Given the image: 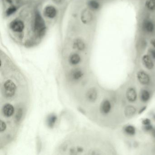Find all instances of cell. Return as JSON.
<instances>
[{
    "instance_id": "1",
    "label": "cell",
    "mask_w": 155,
    "mask_h": 155,
    "mask_svg": "<svg viewBox=\"0 0 155 155\" xmlns=\"http://www.w3.org/2000/svg\"><path fill=\"white\" fill-rule=\"evenodd\" d=\"M34 30L39 35H42L44 33L46 27L43 18L39 13L36 15L34 21Z\"/></svg>"
},
{
    "instance_id": "2",
    "label": "cell",
    "mask_w": 155,
    "mask_h": 155,
    "mask_svg": "<svg viewBox=\"0 0 155 155\" xmlns=\"http://www.w3.org/2000/svg\"><path fill=\"white\" fill-rule=\"evenodd\" d=\"M5 94L8 97H12L14 95L16 90V86L11 80H8L4 84Z\"/></svg>"
},
{
    "instance_id": "3",
    "label": "cell",
    "mask_w": 155,
    "mask_h": 155,
    "mask_svg": "<svg viewBox=\"0 0 155 155\" xmlns=\"http://www.w3.org/2000/svg\"><path fill=\"white\" fill-rule=\"evenodd\" d=\"M24 27L23 21L18 20L13 21L10 24L11 29L15 32H21L24 29Z\"/></svg>"
},
{
    "instance_id": "4",
    "label": "cell",
    "mask_w": 155,
    "mask_h": 155,
    "mask_svg": "<svg viewBox=\"0 0 155 155\" xmlns=\"http://www.w3.org/2000/svg\"><path fill=\"white\" fill-rule=\"evenodd\" d=\"M142 29L145 32L148 33H153L155 31V25L152 21L145 20L142 23Z\"/></svg>"
},
{
    "instance_id": "5",
    "label": "cell",
    "mask_w": 155,
    "mask_h": 155,
    "mask_svg": "<svg viewBox=\"0 0 155 155\" xmlns=\"http://www.w3.org/2000/svg\"><path fill=\"white\" fill-rule=\"evenodd\" d=\"M137 77L138 81L142 85H147L150 82V78L144 71H139L137 73Z\"/></svg>"
},
{
    "instance_id": "6",
    "label": "cell",
    "mask_w": 155,
    "mask_h": 155,
    "mask_svg": "<svg viewBox=\"0 0 155 155\" xmlns=\"http://www.w3.org/2000/svg\"><path fill=\"white\" fill-rule=\"evenodd\" d=\"M81 20L83 23L85 24L89 23L93 20V15L90 11L85 10L82 13Z\"/></svg>"
},
{
    "instance_id": "7",
    "label": "cell",
    "mask_w": 155,
    "mask_h": 155,
    "mask_svg": "<svg viewBox=\"0 0 155 155\" xmlns=\"http://www.w3.org/2000/svg\"><path fill=\"white\" fill-rule=\"evenodd\" d=\"M56 9L53 6H48L46 7L44 11V14L45 16L50 18H53L55 17L56 15Z\"/></svg>"
},
{
    "instance_id": "8",
    "label": "cell",
    "mask_w": 155,
    "mask_h": 155,
    "mask_svg": "<svg viewBox=\"0 0 155 155\" xmlns=\"http://www.w3.org/2000/svg\"><path fill=\"white\" fill-rule=\"evenodd\" d=\"M111 109V104L108 100H104L101 103L100 110L104 114H106L110 112Z\"/></svg>"
},
{
    "instance_id": "9",
    "label": "cell",
    "mask_w": 155,
    "mask_h": 155,
    "mask_svg": "<svg viewBox=\"0 0 155 155\" xmlns=\"http://www.w3.org/2000/svg\"><path fill=\"white\" fill-rule=\"evenodd\" d=\"M126 98L130 102H134L137 98V93L134 88H130L126 91Z\"/></svg>"
},
{
    "instance_id": "10",
    "label": "cell",
    "mask_w": 155,
    "mask_h": 155,
    "mask_svg": "<svg viewBox=\"0 0 155 155\" xmlns=\"http://www.w3.org/2000/svg\"><path fill=\"white\" fill-rule=\"evenodd\" d=\"M2 112L5 117H10L14 113V107L11 104H6L3 107Z\"/></svg>"
},
{
    "instance_id": "11",
    "label": "cell",
    "mask_w": 155,
    "mask_h": 155,
    "mask_svg": "<svg viewBox=\"0 0 155 155\" xmlns=\"http://www.w3.org/2000/svg\"><path fill=\"white\" fill-rule=\"evenodd\" d=\"M142 62L145 67L149 70H151L154 67V63L150 56L145 55L142 58Z\"/></svg>"
},
{
    "instance_id": "12",
    "label": "cell",
    "mask_w": 155,
    "mask_h": 155,
    "mask_svg": "<svg viewBox=\"0 0 155 155\" xmlns=\"http://www.w3.org/2000/svg\"><path fill=\"white\" fill-rule=\"evenodd\" d=\"M97 97V90L94 88H91L86 93V97L87 100L90 102H94L96 101Z\"/></svg>"
},
{
    "instance_id": "13",
    "label": "cell",
    "mask_w": 155,
    "mask_h": 155,
    "mask_svg": "<svg viewBox=\"0 0 155 155\" xmlns=\"http://www.w3.org/2000/svg\"><path fill=\"white\" fill-rule=\"evenodd\" d=\"M136 109L132 106H128L125 109V115L128 118H130L135 115Z\"/></svg>"
},
{
    "instance_id": "14",
    "label": "cell",
    "mask_w": 155,
    "mask_h": 155,
    "mask_svg": "<svg viewBox=\"0 0 155 155\" xmlns=\"http://www.w3.org/2000/svg\"><path fill=\"white\" fill-rule=\"evenodd\" d=\"M83 73L82 71L80 69H75L73 71L71 74L72 78L75 80H78L83 76Z\"/></svg>"
},
{
    "instance_id": "15",
    "label": "cell",
    "mask_w": 155,
    "mask_h": 155,
    "mask_svg": "<svg viewBox=\"0 0 155 155\" xmlns=\"http://www.w3.org/2000/svg\"><path fill=\"white\" fill-rule=\"evenodd\" d=\"M80 61H81L80 56L77 54L71 55L69 58V62L71 65H77L80 62Z\"/></svg>"
},
{
    "instance_id": "16",
    "label": "cell",
    "mask_w": 155,
    "mask_h": 155,
    "mask_svg": "<svg viewBox=\"0 0 155 155\" xmlns=\"http://www.w3.org/2000/svg\"><path fill=\"white\" fill-rule=\"evenodd\" d=\"M88 5L91 10H98L100 7V3L96 0H90L88 1Z\"/></svg>"
},
{
    "instance_id": "17",
    "label": "cell",
    "mask_w": 155,
    "mask_h": 155,
    "mask_svg": "<svg viewBox=\"0 0 155 155\" xmlns=\"http://www.w3.org/2000/svg\"><path fill=\"white\" fill-rule=\"evenodd\" d=\"M145 7L150 11H155V0H147L145 2Z\"/></svg>"
},
{
    "instance_id": "18",
    "label": "cell",
    "mask_w": 155,
    "mask_h": 155,
    "mask_svg": "<svg viewBox=\"0 0 155 155\" xmlns=\"http://www.w3.org/2000/svg\"><path fill=\"white\" fill-rule=\"evenodd\" d=\"M150 93L147 91L144 90L141 91V98L143 102H147L148 101L149 99H150Z\"/></svg>"
},
{
    "instance_id": "19",
    "label": "cell",
    "mask_w": 155,
    "mask_h": 155,
    "mask_svg": "<svg viewBox=\"0 0 155 155\" xmlns=\"http://www.w3.org/2000/svg\"><path fill=\"white\" fill-rule=\"evenodd\" d=\"M74 46L75 48L79 50H82L85 48V44L82 40L78 39L75 40Z\"/></svg>"
},
{
    "instance_id": "20",
    "label": "cell",
    "mask_w": 155,
    "mask_h": 155,
    "mask_svg": "<svg viewBox=\"0 0 155 155\" xmlns=\"http://www.w3.org/2000/svg\"><path fill=\"white\" fill-rule=\"evenodd\" d=\"M125 131L127 134L130 135H134L136 133V129L132 126L129 125L125 128Z\"/></svg>"
},
{
    "instance_id": "21",
    "label": "cell",
    "mask_w": 155,
    "mask_h": 155,
    "mask_svg": "<svg viewBox=\"0 0 155 155\" xmlns=\"http://www.w3.org/2000/svg\"><path fill=\"white\" fill-rule=\"evenodd\" d=\"M16 11V8L14 7H12L8 9L6 12H7V15L10 16V15H12L14 12H15Z\"/></svg>"
},
{
    "instance_id": "22",
    "label": "cell",
    "mask_w": 155,
    "mask_h": 155,
    "mask_svg": "<svg viewBox=\"0 0 155 155\" xmlns=\"http://www.w3.org/2000/svg\"><path fill=\"white\" fill-rule=\"evenodd\" d=\"M49 119V121H48V123H49L50 126H52L55 122L56 117L55 116H52V117H50Z\"/></svg>"
},
{
    "instance_id": "23",
    "label": "cell",
    "mask_w": 155,
    "mask_h": 155,
    "mask_svg": "<svg viewBox=\"0 0 155 155\" xmlns=\"http://www.w3.org/2000/svg\"><path fill=\"white\" fill-rule=\"evenodd\" d=\"M7 128V125L4 121H1L0 123V131L1 132H3Z\"/></svg>"
},
{
    "instance_id": "24",
    "label": "cell",
    "mask_w": 155,
    "mask_h": 155,
    "mask_svg": "<svg viewBox=\"0 0 155 155\" xmlns=\"http://www.w3.org/2000/svg\"><path fill=\"white\" fill-rule=\"evenodd\" d=\"M151 57L155 59V48H151L149 50Z\"/></svg>"
},
{
    "instance_id": "25",
    "label": "cell",
    "mask_w": 155,
    "mask_h": 155,
    "mask_svg": "<svg viewBox=\"0 0 155 155\" xmlns=\"http://www.w3.org/2000/svg\"><path fill=\"white\" fill-rule=\"evenodd\" d=\"M150 122H151V121H150V120H149L148 119H145L142 121L143 124L145 126L149 125L150 124Z\"/></svg>"
},
{
    "instance_id": "26",
    "label": "cell",
    "mask_w": 155,
    "mask_h": 155,
    "mask_svg": "<svg viewBox=\"0 0 155 155\" xmlns=\"http://www.w3.org/2000/svg\"><path fill=\"white\" fill-rule=\"evenodd\" d=\"M151 43L152 46H153V47L155 48V38L151 40Z\"/></svg>"
},
{
    "instance_id": "27",
    "label": "cell",
    "mask_w": 155,
    "mask_h": 155,
    "mask_svg": "<svg viewBox=\"0 0 155 155\" xmlns=\"http://www.w3.org/2000/svg\"><path fill=\"white\" fill-rule=\"evenodd\" d=\"M53 1L54 2H56V3H59L61 1V0H53Z\"/></svg>"
},
{
    "instance_id": "28",
    "label": "cell",
    "mask_w": 155,
    "mask_h": 155,
    "mask_svg": "<svg viewBox=\"0 0 155 155\" xmlns=\"http://www.w3.org/2000/svg\"><path fill=\"white\" fill-rule=\"evenodd\" d=\"M7 1H8V2H11V0H7Z\"/></svg>"
},
{
    "instance_id": "29",
    "label": "cell",
    "mask_w": 155,
    "mask_h": 155,
    "mask_svg": "<svg viewBox=\"0 0 155 155\" xmlns=\"http://www.w3.org/2000/svg\"><path fill=\"white\" fill-rule=\"evenodd\" d=\"M154 136H155V132H154Z\"/></svg>"
}]
</instances>
